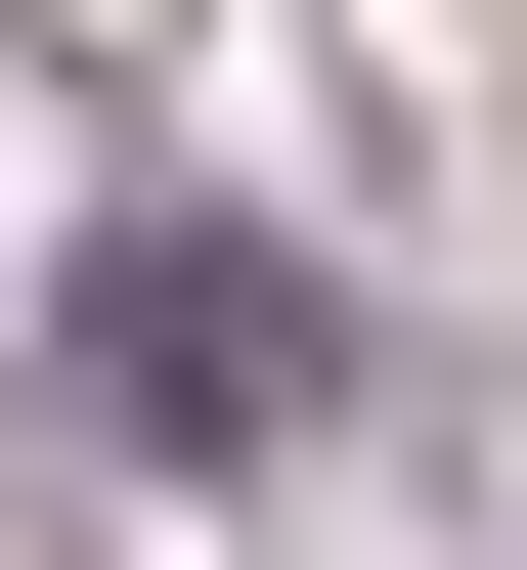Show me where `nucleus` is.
<instances>
[{
  "mask_svg": "<svg viewBox=\"0 0 527 570\" xmlns=\"http://www.w3.org/2000/svg\"><path fill=\"white\" fill-rule=\"evenodd\" d=\"M88 395H133V439H308V307L264 264H88Z\"/></svg>",
  "mask_w": 527,
  "mask_h": 570,
  "instance_id": "obj_1",
  "label": "nucleus"
}]
</instances>
